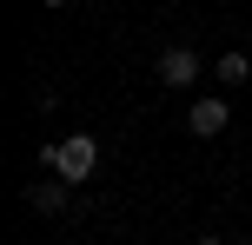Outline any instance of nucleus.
Instances as JSON below:
<instances>
[{
  "label": "nucleus",
  "mask_w": 252,
  "mask_h": 245,
  "mask_svg": "<svg viewBox=\"0 0 252 245\" xmlns=\"http://www.w3.org/2000/svg\"><path fill=\"white\" fill-rule=\"evenodd\" d=\"M93 166H100V139H93V133H66V139H53V172H60L66 186H87Z\"/></svg>",
  "instance_id": "f257e3e1"
},
{
  "label": "nucleus",
  "mask_w": 252,
  "mask_h": 245,
  "mask_svg": "<svg viewBox=\"0 0 252 245\" xmlns=\"http://www.w3.org/2000/svg\"><path fill=\"white\" fill-rule=\"evenodd\" d=\"M192 80H199V53H192V47H166L159 53V86H192Z\"/></svg>",
  "instance_id": "f03ea898"
},
{
  "label": "nucleus",
  "mask_w": 252,
  "mask_h": 245,
  "mask_svg": "<svg viewBox=\"0 0 252 245\" xmlns=\"http://www.w3.org/2000/svg\"><path fill=\"white\" fill-rule=\"evenodd\" d=\"M186 126L199 133V139H213V133H226V126H232V106H226V100H213V93H206V100H192V113H186Z\"/></svg>",
  "instance_id": "7ed1b4c3"
},
{
  "label": "nucleus",
  "mask_w": 252,
  "mask_h": 245,
  "mask_svg": "<svg viewBox=\"0 0 252 245\" xmlns=\"http://www.w3.org/2000/svg\"><path fill=\"white\" fill-rule=\"evenodd\" d=\"M66 192H73L66 179H33L27 186V206L33 212H66Z\"/></svg>",
  "instance_id": "20e7f679"
},
{
  "label": "nucleus",
  "mask_w": 252,
  "mask_h": 245,
  "mask_svg": "<svg viewBox=\"0 0 252 245\" xmlns=\"http://www.w3.org/2000/svg\"><path fill=\"white\" fill-rule=\"evenodd\" d=\"M213 73L226 80V86H246V80H252V60H246V53H219V66H213Z\"/></svg>",
  "instance_id": "39448f33"
},
{
  "label": "nucleus",
  "mask_w": 252,
  "mask_h": 245,
  "mask_svg": "<svg viewBox=\"0 0 252 245\" xmlns=\"http://www.w3.org/2000/svg\"><path fill=\"white\" fill-rule=\"evenodd\" d=\"M199 245H232V239H219V232H199Z\"/></svg>",
  "instance_id": "423d86ee"
},
{
  "label": "nucleus",
  "mask_w": 252,
  "mask_h": 245,
  "mask_svg": "<svg viewBox=\"0 0 252 245\" xmlns=\"http://www.w3.org/2000/svg\"><path fill=\"white\" fill-rule=\"evenodd\" d=\"M47 7H66V0H47Z\"/></svg>",
  "instance_id": "0eeeda50"
}]
</instances>
